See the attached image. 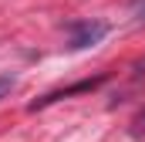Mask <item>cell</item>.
I'll return each mask as SVG.
<instances>
[{
	"mask_svg": "<svg viewBox=\"0 0 145 142\" xmlns=\"http://www.w3.org/2000/svg\"><path fill=\"white\" fill-rule=\"evenodd\" d=\"M68 31H71L68 47H71V51H84V47L98 44L101 37L108 34V24H105V20H71Z\"/></svg>",
	"mask_w": 145,
	"mask_h": 142,
	"instance_id": "obj_1",
	"label": "cell"
},
{
	"mask_svg": "<svg viewBox=\"0 0 145 142\" xmlns=\"http://www.w3.org/2000/svg\"><path fill=\"white\" fill-rule=\"evenodd\" d=\"M108 74H98V78H88V81H78V85H71V88H61V91H51V95H44V98H37V102H31V112H37V108L51 105V102H61V98H68V95H78V91H95L101 81H105Z\"/></svg>",
	"mask_w": 145,
	"mask_h": 142,
	"instance_id": "obj_2",
	"label": "cell"
},
{
	"mask_svg": "<svg viewBox=\"0 0 145 142\" xmlns=\"http://www.w3.org/2000/svg\"><path fill=\"white\" fill-rule=\"evenodd\" d=\"M14 85H17L14 74H0V98H7V95L14 91Z\"/></svg>",
	"mask_w": 145,
	"mask_h": 142,
	"instance_id": "obj_3",
	"label": "cell"
}]
</instances>
